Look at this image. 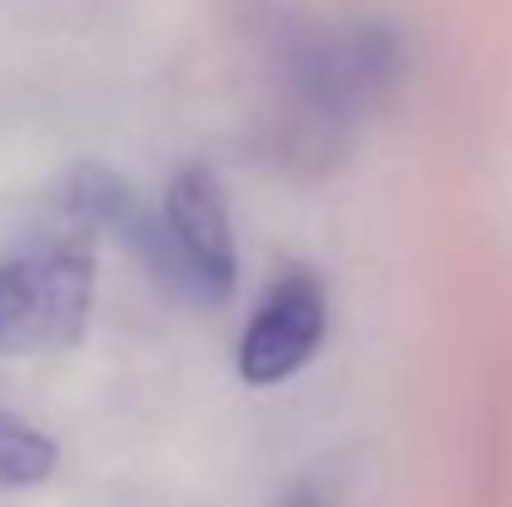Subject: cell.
<instances>
[{"label": "cell", "instance_id": "1", "mask_svg": "<svg viewBox=\"0 0 512 507\" xmlns=\"http://www.w3.org/2000/svg\"><path fill=\"white\" fill-rule=\"evenodd\" d=\"M95 299V239L50 224L0 264V353H50L85 334Z\"/></svg>", "mask_w": 512, "mask_h": 507}, {"label": "cell", "instance_id": "2", "mask_svg": "<svg viewBox=\"0 0 512 507\" xmlns=\"http://www.w3.org/2000/svg\"><path fill=\"white\" fill-rule=\"evenodd\" d=\"M135 244L179 299L219 309L234 294V234L214 169H179L165 189V204L155 214H140Z\"/></svg>", "mask_w": 512, "mask_h": 507}, {"label": "cell", "instance_id": "3", "mask_svg": "<svg viewBox=\"0 0 512 507\" xmlns=\"http://www.w3.org/2000/svg\"><path fill=\"white\" fill-rule=\"evenodd\" d=\"M324 329H329L324 284L309 269H284L239 338V378L254 388L294 378L324 343Z\"/></svg>", "mask_w": 512, "mask_h": 507}, {"label": "cell", "instance_id": "4", "mask_svg": "<svg viewBox=\"0 0 512 507\" xmlns=\"http://www.w3.org/2000/svg\"><path fill=\"white\" fill-rule=\"evenodd\" d=\"M55 473V443L0 408V488H35Z\"/></svg>", "mask_w": 512, "mask_h": 507}, {"label": "cell", "instance_id": "5", "mask_svg": "<svg viewBox=\"0 0 512 507\" xmlns=\"http://www.w3.org/2000/svg\"><path fill=\"white\" fill-rule=\"evenodd\" d=\"M279 507H329V503H324V493H319V488L299 483V488H294V493H289V498H284Z\"/></svg>", "mask_w": 512, "mask_h": 507}]
</instances>
